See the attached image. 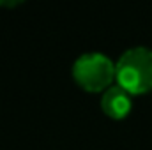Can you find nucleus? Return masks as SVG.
Wrapping results in <instances>:
<instances>
[{
    "instance_id": "1",
    "label": "nucleus",
    "mask_w": 152,
    "mask_h": 150,
    "mask_svg": "<svg viewBox=\"0 0 152 150\" xmlns=\"http://www.w3.org/2000/svg\"><path fill=\"white\" fill-rule=\"evenodd\" d=\"M115 81L131 95L152 90V50L134 46L124 51L115 64Z\"/></svg>"
},
{
    "instance_id": "2",
    "label": "nucleus",
    "mask_w": 152,
    "mask_h": 150,
    "mask_svg": "<svg viewBox=\"0 0 152 150\" xmlns=\"http://www.w3.org/2000/svg\"><path fill=\"white\" fill-rule=\"evenodd\" d=\"M71 73L80 88L87 92H104L115 79V64L108 55L90 51L76 58Z\"/></svg>"
},
{
    "instance_id": "3",
    "label": "nucleus",
    "mask_w": 152,
    "mask_h": 150,
    "mask_svg": "<svg viewBox=\"0 0 152 150\" xmlns=\"http://www.w3.org/2000/svg\"><path fill=\"white\" fill-rule=\"evenodd\" d=\"M133 95L118 85H112L101 95V110L106 117L113 120L126 118L133 108Z\"/></svg>"
},
{
    "instance_id": "4",
    "label": "nucleus",
    "mask_w": 152,
    "mask_h": 150,
    "mask_svg": "<svg viewBox=\"0 0 152 150\" xmlns=\"http://www.w3.org/2000/svg\"><path fill=\"white\" fill-rule=\"evenodd\" d=\"M20 2H0V5H7V7H11V5H18Z\"/></svg>"
}]
</instances>
